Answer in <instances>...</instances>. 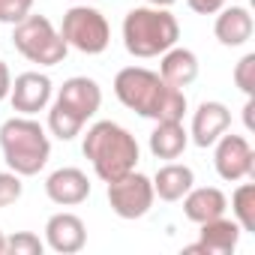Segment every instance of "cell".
I'll use <instances>...</instances> for the list:
<instances>
[{
  "instance_id": "cell-1",
  "label": "cell",
  "mask_w": 255,
  "mask_h": 255,
  "mask_svg": "<svg viewBox=\"0 0 255 255\" xmlns=\"http://www.w3.org/2000/svg\"><path fill=\"white\" fill-rule=\"evenodd\" d=\"M114 93L129 111L150 120H183L186 114V93L165 84L159 72H150L144 66L120 69L114 75Z\"/></svg>"
},
{
  "instance_id": "cell-2",
  "label": "cell",
  "mask_w": 255,
  "mask_h": 255,
  "mask_svg": "<svg viewBox=\"0 0 255 255\" xmlns=\"http://www.w3.org/2000/svg\"><path fill=\"white\" fill-rule=\"evenodd\" d=\"M81 150L90 159L93 171L105 183L135 171V165H138V141L126 132L123 126H117L111 120H99V123L90 126Z\"/></svg>"
},
{
  "instance_id": "cell-3",
  "label": "cell",
  "mask_w": 255,
  "mask_h": 255,
  "mask_svg": "<svg viewBox=\"0 0 255 255\" xmlns=\"http://www.w3.org/2000/svg\"><path fill=\"white\" fill-rule=\"evenodd\" d=\"M180 39V24L168 9L135 6L123 18V45L132 57H159Z\"/></svg>"
},
{
  "instance_id": "cell-4",
  "label": "cell",
  "mask_w": 255,
  "mask_h": 255,
  "mask_svg": "<svg viewBox=\"0 0 255 255\" xmlns=\"http://www.w3.org/2000/svg\"><path fill=\"white\" fill-rule=\"evenodd\" d=\"M0 150H3L6 165L21 177L39 174L51 156V144H48L45 129L27 114L9 117L0 126Z\"/></svg>"
},
{
  "instance_id": "cell-5",
  "label": "cell",
  "mask_w": 255,
  "mask_h": 255,
  "mask_svg": "<svg viewBox=\"0 0 255 255\" xmlns=\"http://www.w3.org/2000/svg\"><path fill=\"white\" fill-rule=\"evenodd\" d=\"M12 45L21 57H27L30 63L39 66H57L63 63L69 45L63 42V36L54 30V24L45 15H27L15 24L12 30Z\"/></svg>"
},
{
  "instance_id": "cell-6",
  "label": "cell",
  "mask_w": 255,
  "mask_h": 255,
  "mask_svg": "<svg viewBox=\"0 0 255 255\" xmlns=\"http://www.w3.org/2000/svg\"><path fill=\"white\" fill-rule=\"evenodd\" d=\"M60 36L66 45L78 48L81 54H102L111 42V30H108V21L99 9L93 6H72L66 15H63V27H60Z\"/></svg>"
},
{
  "instance_id": "cell-7",
  "label": "cell",
  "mask_w": 255,
  "mask_h": 255,
  "mask_svg": "<svg viewBox=\"0 0 255 255\" xmlns=\"http://www.w3.org/2000/svg\"><path fill=\"white\" fill-rule=\"evenodd\" d=\"M153 198V180L138 171H129L108 183V204L120 219H141L150 210Z\"/></svg>"
},
{
  "instance_id": "cell-8",
  "label": "cell",
  "mask_w": 255,
  "mask_h": 255,
  "mask_svg": "<svg viewBox=\"0 0 255 255\" xmlns=\"http://www.w3.org/2000/svg\"><path fill=\"white\" fill-rule=\"evenodd\" d=\"M216 153H213V165H216V174L222 180H243V177H252L255 171V153L249 147V141L243 135H219L216 141Z\"/></svg>"
},
{
  "instance_id": "cell-9",
  "label": "cell",
  "mask_w": 255,
  "mask_h": 255,
  "mask_svg": "<svg viewBox=\"0 0 255 255\" xmlns=\"http://www.w3.org/2000/svg\"><path fill=\"white\" fill-rule=\"evenodd\" d=\"M9 99H12V108L18 114H36L48 105L51 99V78L48 75H39V72H21L12 87H9Z\"/></svg>"
},
{
  "instance_id": "cell-10",
  "label": "cell",
  "mask_w": 255,
  "mask_h": 255,
  "mask_svg": "<svg viewBox=\"0 0 255 255\" xmlns=\"http://www.w3.org/2000/svg\"><path fill=\"white\" fill-rule=\"evenodd\" d=\"M57 102H60L63 108H69L72 114H78V117L87 123V120L99 111V105H102V90H99V84H96L93 78L75 75V78L63 81V87H60V93H57Z\"/></svg>"
},
{
  "instance_id": "cell-11",
  "label": "cell",
  "mask_w": 255,
  "mask_h": 255,
  "mask_svg": "<svg viewBox=\"0 0 255 255\" xmlns=\"http://www.w3.org/2000/svg\"><path fill=\"white\" fill-rule=\"evenodd\" d=\"M45 195L60 207H75V204L87 201L90 180H87V174L81 168H57L45 180Z\"/></svg>"
},
{
  "instance_id": "cell-12",
  "label": "cell",
  "mask_w": 255,
  "mask_h": 255,
  "mask_svg": "<svg viewBox=\"0 0 255 255\" xmlns=\"http://www.w3.org/2000/svg\"><path fill=\"white\" fill-rule=\"evenodd\" d=\"M45 240L54 252L60 255H72L78 249H84L87 243V228L75 213H54L45 222Z\"/></svg>"
},
{
  "instance_id": "cell-13",
  "label": "cell",
  "mask_w": 255,
  "mask_h": 255,
  "mask_svg": "<svg viewBox=\"0 0 255 255\" xmlns=\"http://www.w3.org/2000/svg\"><path fill=\"white\" fill-rule=\"evenodd\" d=\"M231 126V111L222 102H201L192 114V141L198 147H213V141Z\"/></svg>"
},
{
  "instance_id": "cell-14",
  "label": "cell",
  "mask_w": 255,
  "mask_h": 255,
  "mask_svg": "<svg viewBox=\"0 0 255 255\" xmlns=\"http://www.w3.org/2000/svg\"><path fill=\"white\" fill-rule=\"evenodd\" d=\"M159 78L171 87H189L195 78H198V57L189 51V48H168L162 54V63H159Z\"/></svg>"
},
{
  "instance_id": "cell-15",
  "label": "cell",
  "mask_w": 255,
  "mask_h": 255,
  "mask_svg": "<svg viewBox=\"0 0 255 255\" xmlns=\"http://www.w3.org/2000/svg\"><path fill=\"white\" fill-rule=\"evenodd\" d=\"M225 195L216 189V186H201V189H189L183 195V213L189 222H210L216 216H225Z\"/></svg>"
},
{
  "instance_id": "cell-16",
  "label": "cell",
  "mask_w": 255,
  "mask_h": 255,
  "mask_svg": "<svg viewBox=\"0 0 255 255\" xmlns=\"http://www.w3.org/2000/svg\"><path fill=\"white\" fill-rule=\"evenodd\" d=\"M189 144V132L183 129V120H156V129L150 132V153L156 159H177Z\"/></svg>"
},
{
  "instance_id": "cell-17",
  "label": "cell",
  "mask_w": 255,
  "mask_h": 255,
  "mask_svg": "<svg viewBox=\"0 0 255 255\" xmlns=\"http://www.w3.org/2000/svg\"><path fill=\"white\" fill-rule=\"evenodd\" d=\"M237 240H240V225L234 219H225V216H216L210 222H201V249L207 255H228L237 249Z\"/></svg>"
},
{
  "instance_id": "cell-18",
  "label": "cell",
  "mask_w": 255,
  "mask_h": 255,
  "mask_svg": "<svg viewBox=\"0 0 255 255\" xmlns=\"http://www.w3.org/2000/svg\"><path fill=\"white\" fill-rule=\"evenodd\" d=\"M213 33L222 45L234 48V45H243L249 36H252V15L243 9V6H228L219 12L216 24H213Z\"/></svg>"
},
{
  "instance_id": "cell-19",
  "label": "cell",
  "mask_w": 255,
  "mask_h": 255,
  "mask_svg": "<svg viewBox=\"0 0 255 255\" xmlns=\"http://www.w3.org/2000/svg\"><path fill=\"white\" fill-rule=\"evenodd\" d=\"M195 183V174L189 165H177V162H168L156 171L153 177V192L162 198V201H180Z\"/></svg>"
},
{
  "instance_id": "cell-20",
  "label": "cell",
  "mask_w": 255,
  "mask_h": 255,
  "mask_svg": "<svg viewBox=\"0 0 255 255\" xmlns=\"http://www.w3.org/2000/svg\"><path fill=\"white\" fill-rule=\"evenodd\" d=\"M231 210H234V222L240 225V231H255V186L252 183H243L234 189Z\"/></svg>"
},
{
  "instance_id": "cell-21",
  "label": "cell",
  "mask_w": 255,
  "mask_h": 255,
  "mask_svg": "<svg viewBox=\"0 0 255 255\" xmlns=\"http://www.w3.org/2000/svg\"><path fill=\"white\" fill-rule=\"evenodd\" d=\"M84 120L78 114H72L69 108H63L60 102H54V108L48 111V129L60 138V141H72L78 132H81Z\"/></svg>"
},
{
  "instance_id": "cell-22",
  "label": "cell",
  "mask_w": 255,
  "mask_h": 255,
  "mask_svg": "<svg viewBox=\"0 0 255 255\" xmlns=\"http://www.w3.org/2000/svg\"><path fill=\"white\" fill-rule=\"evenodd\" d=\"M42 249H45V243L30 231H18V234L6 237V252L9 255H42Z\"/></svg>"
},
{
  "instance_id": "cell-23",
  "label": "cell",
  "mask_w": 255,
  "mask_h": 255,
  "mask_svg": "<svg viewBox=\"0 0 255 255\" xmlns=\"http://www.w3.org/2000/svg\"><path fill=\"white\" fill-rule=\"evenodd\" d=\"M24 186H21V174L15 171H0V207H9L21 198Z\"/></svg>"
},
{
  "instance_id": "cell-24",
  "label": "cell",
  "mask_w": 255,
  "mask_h": 255,
  "mask_svg": "<svg viewBox=\"0 0 255 255\" xmlns=\"http://www.w3.org/2000/svg\"><path fill=\"white\" fill-rule=\"evenodd\" d=\"M33 9V0H0V24H18Z\"/></svg>"
},
{
  "instance_id": "cell-25",
  "label": "cell",
  "mask_w": 255,
  "mask_h": 255,
  "mask_svg": "<svg viewBox=\"0 0 255 255\" xmlns=\"http://www.w3.org/2000/svg\"><path fill=\"white\" fill-rule=\"evenodd\" d=\"M234 84H237L246 96L255 93V54H246V57L234 66Z\"/></svg>"
},
{
  "instance_id": "cell-26",
  "label": "cell",
  "mask_w": 255,
  "mask_h": 255,
  "mask_svg": "<svg viewBox=\"0 0 255 255\" xmlns=\"http://www.w3.org/2000/svg\"><path fill=\"white\" fill-rule=\"evenodd\" d=\"M186 3H189V9L198 12V15H213V12H219V9L225 6V0H186Z\"/></svg>"
},
{
  "instance_id": "cell-27",
  "label": "cell",
  "mask_w": 255,
  "mask_h": 255,
  "mask_svg": "<svg viewBox=\"0 0 255 255\" xmlns=\"http://www.w3.org/2000/svg\"><path fill=\"white\" fill-rule=\"evenodd\" d=\"M9 87H12V75H9V66L0 63V99L9 96Z\"/></svg>"
},
{
  "instance_id": "cell-28",
  "label": "cell",
  "mask_w": 255,
  "mask_h": 255,
  "mask_svg": "<svg viewBox=\"0 0 255 255\" xmlns=\"http://www.w3.org/2000/svg\"><path fill=\"white\" fill-rule=\"evenodd\" d=\"M252 111H255V102H252V96H249V99H246V108H243V120H246V129H255Z\"/></svg>"
},
{
  "instance_id": "cell-29",
  "label": "cell",
  "mask_w": 255,
  "mask_h": 255,
  "mask_svg": "<svg viewBox=\"0 0 255 255\" xmlns=\"http://www.w3.org/2000/svg\"><path fill=\"white\" fill-rule=\"evenodd\" d=\"M150 6H159V9H168L171 3H177V0H147Z\"/></svg>"
},
{
  "instance_id": "cell-30",
  "label": "cell",
  "mask_w": 255,
  "mask_h": 255,
  "mask_svg": "<svg viewBox=\"0 0 255 255\" xmlns=\"http://www.w3.org/2000/svg\"><path fill=\"white\" fill-rule=\"evenodd\" d=\"M6 252V237H3V231H0V255Z\"/></svg>"
}]
</instances>
